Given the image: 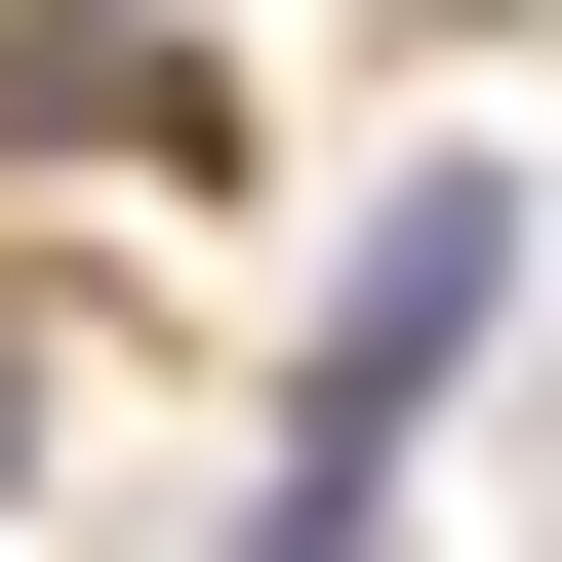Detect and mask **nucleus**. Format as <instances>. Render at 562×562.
<instances>
[{"label": "nucleus", "instance_id": "2", "mask_svg": "<svg viewBox=\"0 0 562 562\" xmlns=\"http://www.w3.org/2000/svg\"><path fill=\"white\" fill-rule=\"evenodd\" d=\"M0 482H41V362H0Z\"/></svg>", "mask_w": 562, "mask_h": 562}, {"label": "nucleus", "instance_id": "1", "mask_svg": "<svg viewBox=\"0 0 562 562\" xmlns=\"http://www.w3.org/2000/svg\"><path fill=\"white\" fill-rule=\"evenodd\" d=\"M482 322H522V201L402 161V201H362V281H322V362H281V522H241V562H362V522H402V442L482 402Z\"/></svg>", "mask_w": 562, "mask_h": 562}]
</instances>
